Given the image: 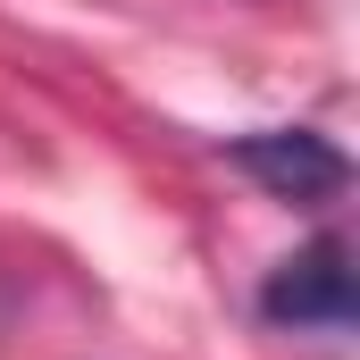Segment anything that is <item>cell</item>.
Returning <instances> with one entry per match:
<instances>
[{"mask_svg": "<svg viewBox=\"0 0 360 360\" xmlns=\"http://www.w3.org/2000/svg\"><path fill=\"white\" fill-rule=\"evenodd\" d=\"M269 327H293V335H352L360 319V276H352V243L327 226L310 235L302 252H285L269 276H260V302H252Z\"/></svg>", "mask_w": 360, "mask_h": 360, "instance_id": "1", "label": "cell"}, {"mask_svg": "<svg viewBox=\"0 0 360 360\" xmlns=\"http://www.w3.org/2000/svg\"><path fill=\"white\" fill-rule=\"evenodd\" d=\"M218 151H226V168H243L269 201H293V210H327V201L352 193V160L319 126H252V134H226Z\"/></svg>", "mask_w": 360, "mask_h": 360, "instance_id": "2", "label": "cell"}]
</instances>
